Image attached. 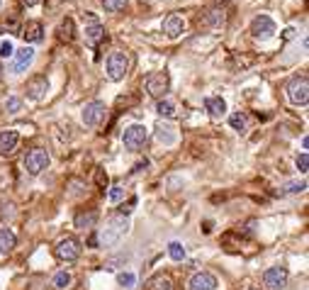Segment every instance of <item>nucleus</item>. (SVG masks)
Wrapping results in <instances>:
<instances>
[{
    "mask_svg": "<svg viewBox=\"0 0 309 290\" xmlns=\"http://www.w3.org/2000/svg\"><path fill=\"white\" fill-rule=\"evenodd\" d=\"M59 39L61 42H73L76 39V22L71 20V17H63L61 20V25H59Z\"/></svg>",
    "mask_w": 309,
    "mask_h": 290,
    "instance_id": "24",
    "label": "nucleus"
},
{
    "mask_svg": "<svg viewBox=\"0 0 309 290\" xmlns=\"http://www.w3.org/2000/svg\"><path fill=\"white\" fill-rule=\"evenodd\" d=\"M156 112H159L161 117H166V120H170V117H175V105L170 100H159V105H156Z\"/></svg>",
    "mask_w": 309,
    "mask_h": 290,
    "instance_id": "25",
    "label": "nucleus"
},
{
    "mask_svg": "<svg viewBox=\"0 0 309 290\" xmlns=\"http://www.w3.org/2000/svg\"><path fill=\"white\" fill-rule=\"evenodd\" d=\"M282 37H285V39H292V37H295V30H292V27H288V30L282 32Z\"/></svg>",
    "mask_w": 309,
    "mask_h": 290,
    "instance_id": "38",
    "label": "nucleus"
},
{
    "mask_svg": "<svg viewBox=\"0 0 309 290\" xmlns=\"http://www.w3.org/2000/svg\"><path fill=\"white\" fill-rule=\"evenodd\" d=\"M134 205H137V198H129V200H127V205H122V210H120L122 217H129L131 210H134Z\"/></svg>",
    "mask_w": 309,
    "mask_h": 290,
    "instance_id": "36",
    "label": "nucleus"
},
{
    "mask_svg": "<svg viewBox=\"0 0 309 290\" xmlns=\"http://www.w3.org/2000/svg\"><path fill=\"white\" fill-rule=\"evenodd\" d=\"M129 232V217H122V215H115L107 220L105 224V230L100 232V246H105V249H110L115 246L117 241L124 237Z\"/></svg>",
    "mask_w": 309,
    "mask_h": 290,
    "instance_id": "1",
    "label": "nucleus"
},
{
    "mask_svg": "<svg viewBox=\"0 0 309 290\" xmlns=\"http://www.w3.org/2000/svg\"><path fill=\"white\" fill-rule=\"evenodd\" d=\"M185 30V20L180 17V15H168L166 20H163V34L168 37V39H178L180 34Z\"/></svg>",
    "mask_w": 309,
    "mask_h": 290,
    "instance_id": "14",
    "label": "nucleus"
},
{
    "mask_svg": "<svg viewBox=\"0 0 309 290\" xmlns=\"http://www.w3.org/2000/svg\"><path fill=\"white\" fill-rule=\"evenodd\" d=\"M146 290H175V283H173L168 273H156L153 278H149Z\"/></svg>",
    "mask_w": 309,
    "mask_h": 290,
    "instance_id": "18",
    "label": "nucleus"
},
{
    "mask_svg": "<svg viewBox=\"0 0 309 290\" xmlns=\"http://www.w3.org/2000/svg\"><path fill=\"white\" fill-rule=\"evenodd\" d=\"M251 34L256 39H270L275 34V22L270 20L268 15H258V17H253V22H251Z\"/></svg>",
    "mask_w": 309,
    "mask_h": 290,
    "instance_id": "10",
    "label": "nucleus"
},
{
    "mask_svg": "<svg viewBox=\"0 0 309 290\" xmlns=\"http://www.w3.org/2000/svg\"><path fill=\"white\" fill-rule=\"evenodd\" d=\"M0 3H3V0H0Z\"/></svg>",
    "mask_w": 309,
    "mask_h": 290,
    "instance_id": "44",
    "label": "nucleus"
},
{
    "mask_svg": "<svg viewBox=\"0 0 309 290\" xmlns=\"http://www.w3.org/2000/svg\"><path fill=\"white\" fill-rule=\"evenodd\" d=\"M285 190L288 193H302V190H307V180H292L285 185Z\"/></svg>",
    "mask_w": 309,
    "mask_h": 290,
    "instance_id": "32",
    "label": "nucleus"
},
{
    "mask_svg": "<svg viewBox=\"0 0 309 290\" xmlns=\"http://www.w3.org/2000/svg\"><path fill=\"white\" fill-rule=\"evenodd\" d=\"M61 3H63V0H47V5H49V8H56V5H61Z\"/></svg>",
    "mask_w": 309,
    "mask_h": 290,
    "instance_id": "41",
    "label": "nucleus"
},
{
    "mask_svg": "<svg viewBox=\"0 0 309 290\" xmlns=\"http://www.w3.org/2000/svg\"><path fill=\"white\" fill-rule=\"evenodd\" d=\"M105 115H107V108H105V102H100V100H93L88 102L85 108H83V125L85 127H98L100 122L105 120Z\"/></svg>",
    "mask_w": 309,
    "mask_h": 290,
    "instance_id": "9",
    "label": "nucleus"
},
{
    "mask_svg": "<svg viewBox=\"0 0 309 290\" xmlns=\"http://www.w3.org/2000/svg\"><path fill=\"white\" fill-rule=\"evenodd\" d=\"M20 108H22L20 98H8V100H5V110H8V112H17Z\"/></svg>",
    "mask_w": 309,
    "mask_h": 290,
    "instance_id": "34",
    "label": "nucleus"
},
{
    "mask_svg": "<svg viewBox=\"0 0 309 290\" xmlns=\"http://www.w3.org/2000/svg\"><path fill=\"white\" fill-rule=\"evenodd\" d=\"M127 3H129V0H102V8L107 12H122L127 8Z\"/></svg>",
    "mask_w": 309,
    "mask_h": 290,
    "instance_id": "29",
    "label": "nucleus"
},
{
    "mask_svg": "<svg viewBox=\"0 0 309 290\" xmlns=\"http://www.w3.org/2000/svg\"><path fill=\"white\" fill-rule=\"evenodd\" d=\"M297 171L299 173H307L309 171V156H307V151H302L297 156Z\"/></svg>",
    "mask_w": 309,
    "mask_h": 290,
    "instance_id": "33",
    "label": "nucleus"
},
{
    "mask_svg": "<svg viewBox=\"0 0 309 290\" xmlns=\"http://www.w3.org/2000/svg\"><path fill=\"white\" fill-rule=\"evenodd\" d=\"M229 125L236 132H244V130H246V125H249V120H246V115H244V112H234V115L229 117Z\"/></svg>",
    "mask_w": 309,
    "mask_h": 290,
    "instance_id": "27",
    "label": "nucleus"
},
{
    "mask_svg": "<svg viewBox=\"0 0 309 290\" xmlns=\"http://www.w3.org/2000/svg\"><path fill=\"white\" fill-rule=\"evenodd\" d=\"M12 54H15L12 42H3V44H0V56H3V59H8V56H12Z\"/></svg>",
    "mask_w": 309,
    "mask_h": 290,
    "instance_id": "35",
    "label": "nucleus"
},
{
    "mask_svg": "<svg viewBox=\"0 0 309 290\" xmlns=\"http://www.w3.org/2000/svg\"><path fill=\"white\" fill-rule=\"evenodd\" d=\"M12 56H15V64H12V71H15V73H22V71H27V66H30V64H32V59H34V51H32L30 47H25V49L15 51Z\"/></svg>",
    "mask_w": 309,
    "mask_h": 290,
    "instance_id": "17",
    "label": "nucleus"
},
{
    "mask_svg": "<svg viewBox=\"0 0 309 290\" xmlns=\"http://www.w3.org/2000/svg\"><path fill=\"white\" fill-rule=\"evenodd\" d=\"M105 69H107L110 80H122L127 76V71H129V56H127L124 51H112L110 56H107Z\"/></svg>",
    "mask_w": 309,
    "mask_h": 290,
    "instance_id": "4",
    "label": "nucleus"
},
{
    "mask_svg": "<svg viewBox=\"0 0 309 290\" xmlns=\"http://www.w3.org/2000/svg\"><path fill=\"white\" fill-rule=\"evenodd\" d=\"M20 144V134L15 130H3L0 132V156H8L12 151L17 149Z\"/></svg>",
    "mask_w": 309,
    "mask_h": 290,
    "instance_id": "15",
    "label": "nucleus"
},
{
    "mask_svg": "<svg viewBox=\"0 0 309 290\" xmlns=\"http://www.w3.org/2000/svg\"><path fill=\"white\" fill-rule=\"evenodd\" d=\"M95 183H98L100 188H105V185H107V173H102V169L95 171Z\"/></svg>",
    "mask_w": 309,
    "mask_h": 290,
    "instance_id": "37",
    "label": "nucleus"
},
{
    "mask_svg": "<svg viewBox=\"0 0 309 290\" xmlns=\"http://www.w3.org/2000/svg\"><path fill=\"white\" fill-rule=\"evenodd\" d=\"M156 137H159V141L163 147H170V144H175V139H178L175 130H173L170 125H166V122H159V125H156Z\"/></svg>",
    "mask_w": 309,
    "mask_h": 290,
    "instance_id": "21",
    "label": "nucleus"
},
{
    "mask_svg": "<svg viewBox=\"0 0 309 290\" xmlns=\"http://www.w3.org/2000/svg\"><path fill=\"white\" fill-rule=\"evenodd\" d=\"M146 139H149V132H146V127H144V125H129V127L124 130V134H122L124 149H129V151L144 149Z\"/></svg>",
    "mask_w": 309,
    "mask_h": 290,
    "instance_id": "5",
    "label": "nucleus"
},
{
    "mask_svg": "<svg viewBox=\"0 0 309 290\" xmlns=\"http://www.w3.org/2000/svg\"><path fill=\"white\" fill-rule=\"evenodd\" d=\"M0 78H3V66H0Z\"/></svg>",
    "mask_w": 309,
    "mask_h": 290,
    "instance_id": "42",
    "label": "nucleus"
},
{
    "mask_svg": "<svg viewBox=\"0 0 309 290\" xmlns=\"http://www.w3.org/2000/svg\"><path fill=\"white\" fill-rule=\"evenodd\" d=\"M98 222V212L95 210H85V212H78L76 215V227L78 230H93Z\"/></svg>",
    "mask_w": 309,
    "mask_h": 290,
    "instance_id": "23",
    "label": "nucleus"
},
{
    "mask_svg": "<svg viewBox=\"0 0 309 290\" xmlns=\"http://www.w3.org/2000/svg\"><path fill=\"white\" fill-rule=\"evenodd\" d=\"M83 20H85V44H88V47H98L100 42L107 39V32H105V27L100 25L95 12H85Z\"/></svg>",
    "mask_w": 309,
    "mask_h": 290,
    "instance_id": "3",
    "label": "nucleus"
},
{
    "mask_svg": "<svg viewBox=\"0 0 309 290\" xmlns=\"http://www.w3.org/2000/svg\"><path fill=\"white\" fill-rule=\"evenodd\" d=\"M122 198H124V188H122L120 183H115L110 188V202H120Z\"/></svg>",
    "mask_w": 309,
    "mask_h": 290,
    "instance_id": "31",
    "label": "nucleus"
},
{
    "mask_svg": "<svg viewBox=\"0 0 309 290\" xmlns=\"http://www.w3.org/2000/svg\"><path fill=\"white\" fill-rule=\"evenodd\" d=\"M47 93H49V78L47 76H34L27 83V95H30L32 100H41Z\"/></svg>",
    "mask_w": 309,
    "mask_h": 290,
    "instance_id": "13",
    "label": "nucleus"
},
{
    "mask_svg": "<svg viewBox=\"0 0 309 290\" xmlns=\"http://www.w3.org/2000/svg\"><path fill=\"white\" fill-rule=\"evenodd\" d=\"M22 3H25V5H27V8H32V5H39L41 0H22Z\"/></svg>",
    "mask_w": 309,
    "mask_h": 290,
    "instance_id": "40",
    "label": "nucleus"
},
{
    "mask_svg": "<svg viewBox=\"0 0 309 290\" xmlns=\"http://www.w3.org/2000/svg\"><path fill=\"white\" fill-rule=\"evenodd\" d=\"M188 288L190 290H217V278L212 276L210 271H197L188 280Z\"/></svg>",
    "mask_w": 309,
    "mask_h": 290,
    "instance_id": "12",
    "label": "nucleus"
},
{
    "mask_svg": "<svg viewBox=\"0 0 309 290\" xmlns=\"http://www.w3.org/2000/svg\"><path fill=\"white\" fill-rule=\"evenodd\" d=\"M227 15H229V10H227L224 5H214V8H210L207 15H205V25H207V27H222V25L227 22Z\"/></svg>",
    "mask_w": 309,
    "mask_h": 290,
    "instance_id": "16",
    "label": "nucleus"
},
{
    "mask_svg": "<svg viewBox=\"0 0 309 290\" xmlns=\"http://www.w3.org/2000/svg\"><path fill=\"white\" fill-rule=\"evenodd\" d=\"M117 283H120L122 288H131L137 283V278H134V273H120L117 276Z\"/></svg>",
    "mask_w": 309,
    "mask_h": 290,
    "instance_id": "30",
    "label": "nucleus"
},
{
    "mask_svg": "<svg viewBox=\"0 0 309 290\" xmlns=\"http://www.w3.org/2000/svg\"><path fill=\"white\" fill-rule=\"evenodd\" d=\"M15 244H17L15 232L8 230V227H3V230H0V254H10V251L15 249Z\"/></svg>",
    "mask_w": 309,
    "mask_h": 290,
    "instance_id": "22",
    "label": "nucleus"
},
{
    "mask_svg": "<svg viewBox=\"0 0 309 290\" xmlns=\"http://www.w3.org/2000/svg\"><path fill=\"white\" fill-rule=\"evenodd\" d=\"M168 88H170V76L166 71H159V73L149 76V80H146V90H149L151 98H156V100H163Z\"/></svg>",
    "mask_w": 309,
    "mask_h": 290,
    "instance_id": "7",
    "label": "nucleus"
},
{
    "mask_svg": "<svg viewBox=\"0 0 309 290\" xmlns=\"http://www.w3.org/2000/svg\"><path fill=\"white\" fill-rule=\"evenodd\" d=\"M251 290H260V288H251Z\"/></svg>",
    "mask_w": 309,
    "mask_h": 290,
    "instance_id": "43",
    "label": "nucleus"
},
{
    "mask_svg": "<svg viewBox=\"0 0 309 290\" xmlns=\"http://www.w3.org/2000/svg\"><path fill=\"white\" fill-rule=\"evenodd\" d=\"M168 256L173 261H183L185 259V246H183L180 241H170L168 244Z\"/></svg>",
    "mask_w": 309,
    "mask_h": 290,
    "instance_id": "26",
    "label": "nucleus"
},
{
    "mask_svg": "<svg viewBox=\"0 0 309 290\" xmlns=\"http://www.w3.org/2000/svg\"><path fill=\"white\" fill-rule=\"evenodd\" d=\"M205 108H207V112H210L214 120H219L222 115L227 112V102H224L222 95H210V98L205 100Z\"/></svg>",
    "mask_w": 309,
    "mask_h": 290,
    "instance_id": "19",
    "label": "nucleus"
},
{
    "mask_svg": "<svg viewBox=\"0 0 309 290\" xmlns=\"http://www.w3.org/2000/svg\"><path fill=\"white\" fill-rule=\"evenodd\" d=\"M288 98L292 105H307L309 102V78L302 73V76H295L290 78L288 83Z\"/></svg>",
    "mask_w": 309,
    "mask_h": 290,
    "instance_id": "2",
    "label": "nucleus"
},
{
    "mask_svg": "<svg viewBox=\"0 0 309 290\" xmlns=\"http://www.w3.org/2000/svg\"><path fill=\"white\" fill-rule=\"evenodd\" d=\"M146 166H149V161H141V163H137V166H134V173H137V171H141V169H146Z\"/></svg>",
    "mask_w": 309,
    "mask_h": 290,
    "instance_id": "39",
    "label": "nucleus"
},
{
    "mask_svg": "<svg viewBox=\"0 0 309 290\" xmlns=\"http://www.w3.org/2000/svg\"><path fill=\"white\" fill-rule=\"evenodd\" d=\"M22 37L32 44H39L44 39V27H41V22H27L25 25V30H22Z\"/></svg>",
    "mask_w": 309,
    "mask_h": 290,
    "instance_id": "20",
    "label": "nucleus"
},
{
    "mask_svg": "<svg viewBox=\"0 0 309 290\" xmlns=\"http://www.w3.org/2000/svg\"><path fill=\"white\" fill-rule=\"evenodd\" d=\"M49 154L44 149H32L27 151V156H25V171L30 173V176H39L41 171H47L49 166Z\"/></svg>",
    "mask_w": 309,
    "mask_h": 290,
    "instance_id": "6",
    "label": "nucleus"
},
{
    "mask_svg": "<svg viewBox=\"0 0 309 290\" xmlns=\"http://www.w3.org/2000/svg\"><path fill=\"white\" fill-rule=\"evenodd\" d=\"M78 256H80V241L76 237H66V239H61L56 244V259L73 263V261H78Z\"/></svg>",
    "mask_w": 309,
    "mask_h": 290,
    "instance_id": "8",
    "label": "nucleus"
},
{
    "mask_svg": "<svg viewBox=\"0 0 309 290\" xmlns=\"http://www.w3.org/2000/svg\"><path fill=\"white\" fill-rule=\"evenodd\" d=\"M71 285V273L69 271H59L56 276H54V288L56 290H63Z\"/></svg>",
    "mask_w": 309,
    "mask_h": 290,
    "instance_id": "28",
    "label": "nucleus"
},
{
    "mask_svg": "<svg viewBox=\"0 0 309 290\" xmlns=\"http://www.w3.org/2000/svg\"><path fill=\"white\" fill-rule=\"evenodd\" d=\"M285 283H288V268H282V266H273L263 273V285L270 290L285 288Z\"/></svg>",
    "mask_w": 309,
    "mask_h": 290,
    "instance_id": "11",
    "label": "nucleus"
}]
</instances>
